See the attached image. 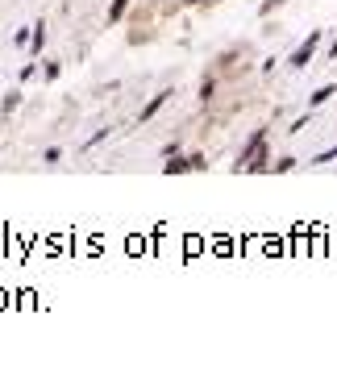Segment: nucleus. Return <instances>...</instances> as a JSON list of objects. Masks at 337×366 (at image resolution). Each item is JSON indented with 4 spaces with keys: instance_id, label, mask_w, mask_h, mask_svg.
<instances>
[{
    "instance_id": "nucleus-1",
    "label": "nucleus",
    "mask_w": 337,
    "mask_h": 366,
    "mask_svg": "<svg viewBox=\"0 0 337 366\" xmlns=\"http://www.w3.org/2000/svg\"><path fill=\"white\" fill-rule=\"evenodd\" d=\"M308 59H312V38H308V46H300V50H296V59H292V63H308Z\"/></svg>"
}]
</instances>
